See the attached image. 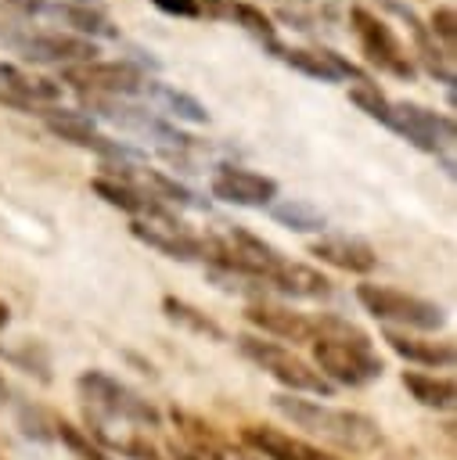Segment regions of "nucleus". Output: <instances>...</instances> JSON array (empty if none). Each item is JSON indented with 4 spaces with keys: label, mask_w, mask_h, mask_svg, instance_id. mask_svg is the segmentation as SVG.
I'll list each match as a JSON object with an SVG mask.
<instances>
[{
    "label": "nucleus",
    "mask_w": 457,
    "mask_h": 460,
    "mask_svg": "<svg viewBox=\"0 0 457 460\" xmlns=\"http://www.w3.org/2000/svg\"><path fill=\"white\" fill-rule=\"evenodd\" d=\"M309 345H313V363L331 388L335 385L360 388L385 374V363L374 352L371 338L342 316H317V338Z\"/></svg>",
    "instance_id": "f257e3e1"
},
{
    "label": "nucleus",
    "mask_w": 457,
    "mask_h": 460,
    "mask_svg": "<svg viewBox=\"0 0 457 460\" xmlns=\"http://www.w3.org/2000/svg\"><path fill=\"white\" fill-rule=\"evenodd\" d=\"M273 410L291 420L295 428L345 449V453H371L381 446V428L374 417L360 413V410H342V406H327L317 399H299L291 392L273 395Z\"/></svg>",
    "instance_id": "f03ea898"
},
{
    "label": "nucleus",
    "mask_w": 457,
    "mask_h": 460,
    "mask_svg": "<svg viewBox=\"0 0 457 460\" xmlns=\"http://www.w3.org/2000/svg\"><path fill=\"white\" fill-rule=\"evenodd\" d=\"M76 392L83 399V410L90 420L101 424H130V428H158L162 413L130 385H122L119 377L104 374V370H83L76 377Z\"/></svg>",
    "instance_id": "7ed1b4c3"
},
{
    "label": "nucleus",
    "mask_w": 457,
    "mask_h": 460,
    "mask_svg": "<svg viewBox=\"0 0 457 460\" xmlns=\"http://www.w3.org/2000/svg\"><path fill=\"white\" fill-rule=\"evenodd\" d=\"M237 341V352L255 363L266 377H273L277 385H284L291 395H331L335 388L320 377V370L313 363H306L302 356H295L291 349L277 345V341H263L255 334H241L234 338Z\"/></svg>",
    "instance_id": "20e7f679"
},
{
    "label": "nucleus",
    "mask_w": 457,
    "mask_h": 460,
    "mask_svg": "<svg viewBox=\"0 0 457 460\" xmlns=\"http://www.w3.org/2000/svg\"><path fill=\"white\" fill-rule=\"evenodd\" d=\"M32 115H36V119L47 126V133H54L58 140L76 144V147H83V151H94V155H101L104 162L137 165V162L144 158V151H137V147H130V144H122V140L101 133L97 122H94V115H86V111L61 108V104H43V108H36Z\"/></svg>",
    "instance_id": "39448f33"
},
{
    "label": "nucleus",
    "mask_w": 457,
    "mask_h": 460,
    "mask_svg": "<svg viewBox=\"0 0 457 460\" xmlns=\"http://www.w3.org/2000/svg\"><path fill=\"white\" fill-rule=\"evenodd\" d=\"M61 83L83 93V101H130L140 97L151 83L144 68L133 61H83V65H65Z\"/></svg>",
    "instance_id": "423d86ee"
},
{
    "label": "nucleus",
    "mask_w": 457,
    "mask_h": 460,
    "mask_svg": "<svg viewBox=\"0 0 457 460\" xmlns=\"http://www.w3.org/2000/svg\"><path fill=\"white\" fill-rule=\"evenodd\" d=\"M389 129L399 133L410 147L432 155V158L443 165V172L453 176V158H450V147H453V140H457L453 115L421 108V104H414V101H392Z\"/></svg>",
    "instance_id": "0eeeda50"
},
{
    "label": "nucleus",
    "mask_w": 457,
    "mask_h": 460,
    "mask_svg": "<svg viewBox=\"0 0 457 460\" xmlns=\"http://www.w3.org/2000/svg\"><path fill=\"white\" fill-rule=\"evenodd\" d=\"M356 302L381 323H399L410 331H439L446 323V309L421 295H407L385 284H356Z\"/></svg>",
    "instance_id": "6e6552de"
},
{
    "label": "nucleus",
    "mask_w": 457,
    "mask_h": 460,
    "mask_svg": "<svg viewBox=\"0 0 457 460\" xmlns=\"http://www.w3.org/2000/svg\"><path fill=\"white\" fill-rule=\"evenodd\" d=\"M349 25H353V32H356V40H360L363 58H367L378 72L396 75V79H407V83L417 75V65H414V58H410V50L403 47V40L392 32V25H389L385 18H378V14L367 11V7H353V11H349Z\"/></svg>",
    "instance_id": "1a4fd4ad"
},
{
    "label": "nucleus",
    "mask_w": 457,
    "mask_h": 460,
    "mask_svg": "<svg viewBox=\"0 0 457 460\" xmlns=\"http://www.w3.org/2000/svg\"><path fill=\"white\" fill-rule=\"evenodd\" d=\"M0 43L18 54L22 61L32 65H83V61H97V43L61 32V29H32V32H0Z\"/></svg>",
    "instance_id": "9d476101"
},
{
    "label": "nucleus",
    "mask_w": 457,
    "mask_h": 460,
    "mask_svg": "<svg viewBox=\"0 0 457 460\" xmlns=\"http://www.w3.org/2000/svg\"><path fill=\"white\" fill-rule=\"evenodd\" d=\"M277 180L273 176H263L255 169H245V165H216L212 176H209V194L216 201H227V205H237V208H270L277 201Z\"/></svg>",
    "instance_id": "9b49d317"
},
{
    "label": "nucleus",
    "mask_w": 457,
    "mask_h": 460,
    "mask_svg": "<svg viewBox=\"0 0 457 460\" xmlns=\"http://www.w3.org/2000/svg\"><path fill=\"white\" fill-rule=\"evenodd\" d=\"M277 61H284L288 68H295V72H302V75H309V79H317V83H342V79H363V72L353 65V61H345L338 50H327V47H320V50H309V47H284L281 40L273 43V47H266Z\"/></svg>",
    "instance_id": "f8f14e48"
},
{
    "label": "nucleus",
    "mask_w": 457,
    "mask_h": 460,
    "mask_svg": "<svg viewBox=\"0 0 457 460\" xmlns=\"http://www.w3.org/2000/svg\"><path fill=\"white\" fill-rule=\"evenodd\" d=\"M378 7H381V11H389V14H396V18L407 25L410 43H414V54L421 58L425 72H428V75H435L439 83H446V90H453V83H457V75H453V61H450V54H443V50H439V43L432 40V32H428L425 18H421L410 4H403V0H378Z\"/></svg>",
    "instance_id": "ddd939ff"
},
{
    "label": "nucleus",
    "mask_w": 457,
    "mask_h": 460,
    "mask_svg": "<svg viewBox=\"0 0 457 460\" xmlns=\"http://www.w3.org/2000/svg\"><path fill=\"white\" fill-rule=\"evenodd\" d=\"M130 234L169 259H180V262L202 259V237L191 234L180 219H130Z\"/></svg>",
    "instance_id": "4468645a"
},
{
    "label": "nucleus",
    "mask_w": 457,
    "mask_h": 460,
    "mask_svg": "<svg viewBox=\"0 0 457 460\" xmlns=\"http://www.w3.org/2000/svg\"><path fill=\"white\" fill-rule=\"evenodd\" d=\"M245 320L252 327H259L263 334H273V338H284L291 345H302V341H313L317 338V316H306V313H295L291 305H277V302H252L245 309Z\"/></svg>",
    "instance_id": "2eb2a0df"
},
{
    "label": "nucleus",
    "mask_w": 457,
    "mask_h": 460,
    "mask_svg": "<svg viewBox=\"0 0 457 460\" xmlns=\"http://www.w3.org/2000/svg\"><path fill=\"white\" fill-rule=\"evenodd\" d=\"M90 187L104 205L126 212L130 219H176V212L169 205L155 201L148 190H140V187H133V183H126L119 176H94Z\"/></svg>",
    "instance_id": "dca6fc26"
},
{
    "label": "nucleus",
    "mask_w": 457,
    "mask_h": 460,
    "mask_svg": "<svg viewBox=\"0 0 457 460\" xmlns=\"http://www.w3.org/2000/svg\"><path fill=\"white\" fill-rule=\"evenodd\" d=\"M309 255H317L320 262L345 270V273H371L378 266V255L367 241L349 237V234H331V237H317L309 244Z\"/></svg>",
    "instance_id": "f3484780"
},
{
    "label": "nucleus",
    "mask_w": 457,
    "mask_h": 460,
    "mask_svg": "<svg viewBox=\"0 0 457 460\" xmlns=\"http://www.w3.org/2000/svg\"><path fill=\"white\" fill-rule=\"evenodd\" d=\"M245 446H252L259 456L266 460H324V453L288 431H277V428H266V424H248L241 431Z\"/></svg>",
    "instance_id": "a211bd4d"
},
{
    "label": "nucleus",
    "mask_w": 457,
    "mask_h": 460,
    "mask_svg": "<svg viewBox=\"0 0 457 460\" xmlns=\"http://www.w3.org/2000/svg\"><path fill=\"white\" fill-rule=\"evenodd\" d=\"M266 288L277 295H288V298H327L331 295V280L320 270H313L306 262H291V259H281V266L273 270Z\"/></svg>",
    "instance_id": "6ab92c4d"
},
{
    "label": "nucleus",
    "mask_w": 457,
    "mask_h": 460,
    "mask_svg": "<svg viewBox=\"0 0 457 460\" xmlns=\"http://www.w3.org/2000/svg\"><path fill=\"white\" fill-rule=\"evenodd\" d=\"M43 14L58 18L61 25L72 29V36H83V40H115V36H119L115 22H112L101 7H76V4L47 0V4H43Z\"/></svg>",
    "instance_id": "aec40b11"
},
{
    "label": "nucleus",
    "mask_w": 457,
    "mask_h": 460,
    "mask_svg": "<svg viewBox=\"0 0 457 460\" xmlns=\"http://www.w3.org/2000/svg\"><path fill=\"white\" fill-rule=\"evenodd\" d=\"M381 338L407 363H417V367H453V345L450 341L414 338V334H403V331H385Z\"/></svg>",
    "instance_id": "412c9836"
},
{
    "label": "nucleus",
    "mask_w": 457,
    "mask_h": 460,
    "mask_svg": "<svg viewBox=\"0 0 457 460\" xmlns=\"http://www.w3.org/2000/svg\"><path fill=\"white\" fill-rule=\"evenodd\" d=\"M173 424H176L180 438L187 442L184 449L194 453L198 460H227V456H230L227 442H223L202 417H194V413H187V410H173Z\"/></svg>",
    "instance_id": "4be33fe9"
},
{
    "label": "nucleus",
    "mask_w": 457,
    "mask_h": 460,
    "mask_svg": "<svg viewBox=\"0 0 457 460\" xmlns=\"http://www.w3.org/2000/svg\"><path fill=\"white\" fill-rule=\"evenodd\" d=\"M144 93L155 97V101L166 108V115H173L176 122H191V126H205V122H209V108H205L194 93H187V90H176V86H169V83L151 79Z\"/></svg>",
    "instance_id": "5701e85b"
},
{
    "label": "nucleus",
    "mask_w": 457,
    "mask_h": 460,
    "mask_svg": "<svg viewBox=\"0 0 457 460\" xmlns=\"http://www.w3.org/2000/svg\"><path fill=\"white\" fill-rule=\"evenodd\" d=\"M216 18H227V22H234V25H241L248 36H255L263 47H273L277 43V25L270 22V14L263 11V7H255V4H248V0H223L220 4V11H216Z\"/></svg>",
    "instance_id": "b1692460"
},
{
    "label": "nucleus",
    "mask_w": 457,
    "mask_h": 460,
    "mask_svg": "<svg viewBox=\"0 0 457 460\" xmlns=\"http://www.w3.org/2000/svg\"><path fill=\"white\" fill-rule=\"evenodd\" d=\"M270 216H273V223H281V226H288L295 234H324L327 230V216L313 201H306V198L273 201L270 205Z\"/></svg>",
    "instance_id": "393cba45"
},
{
    "label": "nucleus",
    "mask_w": 457,
    "mask_h": 460,
    "mask_svg": "<svg viewBox=\"0 0 457 460\" xmlns=\"http://www.w3.org/2000/svg\"><path fill=\"white\" fill-rule=\"evenodd\" d=\"M403 388L428 410H450L457 399L453 377H435V374H421V370H403Z\"/></svg>",
    "instance_id": "a878e982"
},
{
    "label": "nucleus",
    "mask_w": 457,
    "mask_h": 460,
    "mask_svg": "<svg viewBox=\"0 0 457 460\" xmlns=\"http://www.w3.org/2000/svg\"><path fill=\"white\" fill-rule=\"evenodd\" d=\"M162 313H166L173 323H180V327H187L191 334H202V338H209V341H223V338H227L223 327H220L212 316H205L198 305H191V302H184V298H176V295H162Z\"/></svg>",
    "instance_id": "bb28decb"
},
{
    "label": "nucleus",
    "mask_w": 457,
    "mask_h": 460,
    "mask_svg": "<svg viewBox=\"0 0 457 460\" xmlns=\"http://www.w3.org/2000/svg\"><path fill=\"white\" fill-rule=\"evenodd\" d=\"M349 101L367 115V119H374V122H381V126H389V115H392V101L378 90V83H371L367 75L363 79H356V83H349Z\"/></svg>",
    "instance_id": "cd10ccee"
},
{
    "label": "nucleus",
    "mask_w": 457,
    "mask_h": 460,
    "mask_svg": "<svg viewBox=\"0 0 457 460\" xmlns=\"http://www.w3.org/2000/svg\"><path fill=\"white\" fill-rule=\"evenodd\" d=\"M0 356L11 359L14 367H22L25 374H36L40 381H50V359H47V349L40 341H22V349H4L0 345Z\"/></svg>",
    "instance_id": "c85d7f7f"
},
{
    "label": "nucleus",
    "mask_w": 457,
    "mask_h": 460,
    "mask_svg": "<svg viewBox=\"0 0 457 460\" xmlns=\"http://www.w3.org/2000/svg\"><path fill=\"white\" fill-rule=\"evenodd\" d=\"M54 435H58L79 460H112L83 428H76V424H68V420H54Z\"/></svg>",
    "instance_id": "c756f323"
},
{
    "label": "nucleus",
    "mask_w": 457,
    "mask_h": 460,
    "mask_svg": "<svg viewBox=\"0 0 457 460\" xmlns=\"http://www.w3.org/2000/svg\"><path fill=\"white\" fill-rule=\"evenodd\" d=\"M425 25H428L432 40L439 43V50L453 58V50H457V11H453L450 4H443V7H435V11L428 14Z\"/></svg>",
    "instance_id": "7c9ffc66"
},
{
    "label": "nucleus",
    "mask_w": 457,
    "mask_h": 460,
    "mask_svg": "<svg viewBox=\"0 0 457 460\" xmlns=\"http://www.w3.org/2000/svg\"><path fill=\"white\" fill-rule=\"evenodd\" d=\"M18 420H22V431H25L29 438H40V442L54 438V431H50V428H54V417H47L43 410H29V406H25Z\"/></svg>",
    "instance_id": "2f4dec72"
},
{
    "label": "nucleus",
    "mask_w": 457,
    "mask_h": 460,
    "mask_svg": "<svg viewBox=\"0 0 457 460\" xmlns=\"http://www.w3.org/2000/svg\"><path fill=\"white\" fill-rule=\"evenodd\" d=\"M158 11H166V14H176V18H198L202 14V7H198V0H151Z\"/></svg>",
    "instance_id": "473e14b6"
},
{
    "label": "nucleus",
    "mask_w": 457,
    "mask_h": 460,
    "mask_svg": "<svg viewBox=\"0 0 457 460\" xmlns=\"http://www.w3.org/2000/svg\"><path fill=\"white\" fill-rule=\"evenodd\" d=\"M0 4L18 7V11H25V14H43V4H47V0H0Z\"/></svg>",
    "instance_id": "72a5a7b5"
},
{
    "label": "nucleus",
    "mask_w": 457,
    "mask_h": 460,
    "mask_svg": "<svg viewBox=\"0 0 457 460\" xmlns=\"http://www.w3.org/2000/svg\"><path fill=\"white\" fill-rule=\"evenodd\" d=\"M7 323H11V305H7L4 298H0V331H4Z\"/></svg>",
    "instance_id": "f704fd0d"
},
{
    "label": "nucleus",
    "mask_w": 457,
    "mask_h": 460,
    "mask_svg": "<svg viewBox=\"0 0 457 460\" xmlns=\"http://www.w3.org/2000/svg\"><path fill=\"white\" fill-rule=\"evenodd\" d=\"M58 4H76V7H101L97 0H58Z\"/></svg>",
    "instance_id": "c9c22d12"
},
{
    "label": "nucleus",
    "mask_w": 457,
    "mask_h": 460,
    "mask_svg": "<svg viewBox=\"0 0 457 460\" xmlns=\"http://www.w3.org/2000/svg\"><path fill=\"white\" fill-rule=\"evenodd\" d=\"M173 460H198V456H194V453H187V449L180 446V449H173Z\"/></svg>",
    "instance_id": "e433bc0d"
},
{
    "label": "nucleus",
    "mask_w": 457,
    "mask_h": 460,
    "mask_svg": "<svg viewBox=\"0 0 457 460\" xmlns=\"http://www.w3.org/2000/svg\"><path fill=\"white\" fill-rule=\"evenodd\" d=\"M7 402V385H4V377H0V406Z\"/></svg>",
    "instance_id": "4c0bfd02"
},
{
    "label": "nucleus",
    "mask_w": 457,
    "mask_h": 460,
    "mask_svg": "<svg viewBox=\"0 0 457 460\" xmlns=\"http://www.w3.org/2000/svg\"><path fill=\"white\" fill-rule=\"evenodd\" d=\"M234 460H259V456H234Z\"/></svg>",
    "instance_id": "58836bf2"
}]
</instances>
